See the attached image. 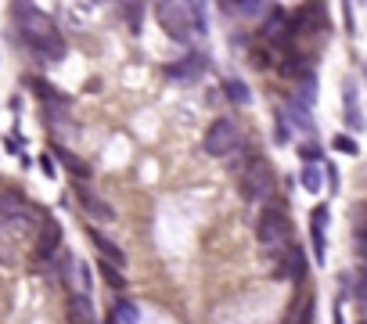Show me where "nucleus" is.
Instances as JSON below:
<instances>
[{
  "label": "nucleus",
  "mask_w": 367,
  "mask_h": 324,
  "mask_svg": "<svg viewBox=\"0 0 367 324\" xmlns=\"http://www.w3.org/2000/svg\"><path fill=\"white\" fill-rule=\"evenodd\" d=\"M14 19H19V29L25 32V40L36 47V51L47 61H61L65 58V40L58 37L54 22L33 4H14Z\"/></svg>",
  "instance_id": "1"
},
{
  "label": "nucleus",
  "mask_w": 367,
  "mask_h": 324,
  "mask_svg": "<svg viewBox=\"0 0 367 324\" xmlns=\"http://www.w3.org/2000/svg\"><path fill=\"white\" fill-rule=\"evenodd\" d=\"M256 238H260V245L270 249V252H284L292 245V220L284 216V209H277V205L263 209L260 223H256Z\"/></svg>",
  "instance_id": "2"
},
{
  "label": "nucleus",
  "mask_w": 367,
  "mask_h": 324,
  "mask_svg": "<svg viewBox=\"0 0 367 324\" xmlns=\"http://www.w3.org/2000/svg\"><path fill=\"white\" fill-rule=\"evenodd\" d=\"M274 191H277V176L270 170V162L263 155H252L242 166V194L249 202H256V199H274Z\"/></svg>",
  "instance_id": "3"
},
{
  "label": "nucleus",
  "mask_w": 367,
  "mask_h": 324,
  "mask_svg": "<svg viewBox=\"0 0 367 324\" xmlns=\"http://www.w3.org/2000/svg\"><path fill=\"white\" fill-rule=\"evenodd\" d=\"M202 144H205V152H209V155L223 159V155H231V152L242 148V134H238V126H234L231 119H216V123L209 126V134H205Z\"/></svg>",
  "instance_id": "4"
},
{
  "label": "nucleus",
  "mask_w": 367,
  "mask_h": 324,
  "mask_svg": "<svg viewBox=\"0 0 367 324\" xmlns=\"http://www.w3.org/2000/svg\"><path fill=\"white\" fill-rule=\"evenodd\" d=\"M155 14H158V22H162V29L169 32L173 40H180V43H187L191 40V19H187V4H155Z\"/></svg>",
  "instance_id": "5"
},
{
  "label": "nucleus",
  "mask_w": 367,
  "mask_h": 324,
  "mask_svg": "<svg viewBox=\"0 0 367 324\" xmlns=\"http://www.w3.org/2000/svg\"><path fill=\"white\" fill-rule=\"evenodd\" d=\"M76 202H79V209H83L90 220H101V223L116 220V209H112L105 199H98L94 191H87V188H76Z\"/></svg>",
  "instance_id": "6"
},
{
  "label": "nucleus",
  "mask_w": 367,
  "mask_h": 324,
  "mask_svg": "<svg viewBox=\"0 0 367 324\" xmlns=\"http://www.w3.org/2000/svg\"><path fill=\"white\" fill-rule=\"evenodd\" d=\"M61 249V227L58 220H43L36 231V259H54Z\"/></svg>",
  "instance_id": "7"
},
{
  "label": "nucleus",
  "mask_w": 367,
  "mask_h": 324,
  "mask_svg": "<svg viewBox=\"0 0 367 324\" xmlns=\"http://www.w3.org/2000/svg\"><path fill=\"white\" fill-rule=\"evenodd\" d=\"M277 274L281 278H289V281H302L306 278V256H302V249L289 245L281 252V263H277Z\"/></svg>",
  "instance_id": "8"
},
{
  "label": "nucleus",
  "mask_w": 367,
  "mask_h": 324,
  "mask_svg": "<svg viewBox=\"0 0 367 324\" xmlns=\"http://www.w3.org/2000/svg\"><path fill=\"white\" fill-rule=\"evenodd\" d=\"M87 238L94 241V245H98V252L105 256V263H112V267H126V252L116 245V241H112V238H105L101 231H98V227H90V231H87Z\"/></svg>",
  "instance_id": "9"
},
{
  "label": "nucleus",
  "mask_w": 367,
  "mask_h": 324,
  "mask_svg": "<svg viewBox=\"0 0 367 324\" xmlns=\"http://www.w3.org/2000/svg\"><path fill=\"white\" fill-rule=\"evenodd\" d=\"M69 324H94V303L87 292H72L69 296Z\"/></svg>",
  "instance_id": "10"
},
{
  "label": "nucleus",
  "mask_w": 367,
  "mask_h": 324,
  "mask_svg": "<svg viewBox=\"0 0 367 324\" xmlns=\"http://www.w3.org/2000/svg\"><path fill=\"white\" fill-rule=\"evenodd\" d=\"M54 155H58V162H61V166H65L72 176H76V181H90V162L87 159H79L76 152H69V148H54Z\"/></svg>",
  "instance_id": "11"
},
{
  "label": "nucleus",
  "mask_w": 367,
  "mask_h": 324,
  "mask_svg": "<svg viewBox=\"0 0 367 324\" xmlns=\"http://www.w3.org/2000/svg\"><path fill=\"white\" fill-rule=\"evenodd\" d=\"M310 292H299V296L292 299L289 306V317H284V324H310L313 321V306H310Z\"/></svg>",
  "instance_id": "12"
},
{
  "label": "nucleus",
  "mask_w": 367,
  "mask_h": 324,
  "mask_svg": "<svg viewBox=\"0 0 367 324\" xmlns=\"http://www.w3.org/2000/svg\"><path fill=\"white\" fill-rule=\"evenodd\" d=\"M29 87H33L43 101H51V105H58V108H65L69 105V94H61V90H54L51 83H47V79H25Z\"/></svg>",
  "instance_id": "13"
},
{
  "label": "nucleus",
  "mask_w": 367,
  "mask_h": 324,
  "mask_svg": "<svg viewBox=\"0 0 367 324\" xmlns=\"http://www.w3.org/2000/svg\"><path fill=\"white\" fill-rule=\"evenodd\" d=\"M202 58H184V61H177V65H169V76L173 79H195V76H202Z\"/></svg>",
  "instance_id": "14"
},
{
  "label": "nucleus",
  "mask_w": 367,
  "mask_h": 324,
  "mask_svg": "<svg viewBox=\"0 0 367 324\" xmlns=\"http://www.w3.org/2000/svg\"><path fill=\"white\" fill-rule=\"evenodd\" d=\"M223 94H227L234 105H249L252 101V94H249V87L242 83V79H227V83H223Z\"/></svg>",
  "instance_id": "15"
},
{
  "label": "nucleus",
  "mask_w": 367,
  "mask_h": 324,
  "mask_svg": "<svg viewBox=\"0 0 367 324\" xmlns=\"http://www.w3.org/2000/svg\"><path fill=\"white\" fill-rule=\"evenodd\" d=\"M346 123L353 126V130H360V126H364L360 112H357V90H353V83H346Z\"/></svg>",
  "instance_id": "16"
},
{
  "label": "nucleus",
  "mask_w": 367,
  "mask_h": 324,
  "mask_svg": "<svg viewBox=\"0 0 367 324\" xmlns=\"http://www.w3.org/2000/svg\"><path fill=\"white\" fill-rule=\"evenodd\" d=\"M321 170H317V162H306L302 166V184H306V191H321Z\"/></svg>",
  "instance_id": "17"
},
{
  "label": "nucleus",
  "mask_w": 367,
  "mask_h": 324,
  "mask_svg": "<svg viewBox=\"0 0 367 324\" xmlns=\"http://www.w3.org/2000/svg\"><path fill=\"white\" fill-rule=\"evenodd\" d=\"M119 14H126V26L130 29H140V14H145V8L140 4H119Z\"/></svg>",
  "instance_id": "18"
},
{
  "label": "nucleus",
  "mask_w": 367,
  "mask_h": 324,
  "mask_svg": "<svg viewBox=\"0 0 367 324\" xmlns=\"http://www.w3.org/2000/svg\"><path fill=\"white\" fill-rule=\"evenodd\" d=\"M101 274H105V281H108L112 288H126V278H123V270H119V267L101 263Z\"/></svg>",
  "instance_id": "19"
},
{
  "label": "nucleus",
  "mask_w": 367,
  "mask_h": 324,
  "mask_svg": "<svg viewBox=\"0 0 367 324\" xmlns=\"http://www.w3.org/2000/svg\"><path fill=\"white\" fill-rule=\"evenodd\" d=\"M116 321H126V324H137V306L134 303H116Z\"/></svg>",
  "instance_id": "20"
},
{
  "label": "nucleus",
  "mask_w": 367,
  "mask_h": 324,
  "mask_svg": "<svg viewBox=\"0 0 367 324\" xmlns=\"http://www.w3.org/2000/svg\"><path fill=\"white\" fill-rule=\"evenodd\" d=\"M223 11L227 14H263L266 8L263 4H223Z\"/></svg>",
  "instance_id": "21"
},
{
  "label": "nucleus",
  "mask_w": 367,
  "mask_h": 324,
  "mask_svg": "<svg viewBox=\"0 0 367 324\" xmlns=\"http://www.w3.org/2000/svg\"><path fill=\"white\" fill-rule=\"evenodd\" d=\"M335 148H339V152H346V155H357V144L349 141V137H335Z\"/></svg>",
  "instance_id": "22"
},
{
  "label": "nucleus",
  "mask_w": 367,
  "mask_h": 324,
  "mask_svg": "<svg viewBox=\"0 0 367 324\" xmlns=\"http://www.w3.org/2000/svg\"><path fill=\"white\" fill-rule=\"evenodd\" d=\"M357 299L367 303V270H360V278H357Z\"/></svg>",
  "instance_id": "23"
},
{
  "label": "nucleus",
  "mask_w": 367,
  "mask_h": 324,
  "mask_svg": "<svg viewBox=\"0 0 367 324\" xmlns=\"http://www.w3.org/2000/svg\"><path fill=\"white\" fill-rule=\"evenodd\" d=\"M302 159H306V162H317V159H321V152H317L313 144H302Z\"/></svg>",
  "instance_id": "24"
},
{
  "label": "nucleus",
  "mask_w": 367,
  "mask_h": 324,
  "mask_svg": "<svg viewBox=\"0 0 367 324\" xmlns=\"http://www.w3.org/2000/svg\"><path fill=\"white\" fill-rule=\"evenodd\" d=\"M105 324H119V321H116V314H112V317H108V321H105Z\"/></svg>",
  "instance_id": "25"
},
{
  "label": "nucleus",
  "mask_w": 367,
  "mask_h": 324,
  "mask_svg": "<svg viewBox=\"0 0 367 324\" xmlns=\"http://www.w3.org/2000/svg\"><path fill=\"white\" fill-rule=\"evenodd\" d=\"M0 227H4V205H0Z\"/></svg>",
  "instance_id": "26"
},
{
  "label": "nucleus",
  "mask_w": 367,
  "mask_h": 324,
  "mask_svg": "<svg viewBox=\"0 0 367 324\" xmlns=\"http://www.w3.org/2000/svg\"><path fill=\"white\" fill-rule=\"evenodd\" d=\"M364 76H367V69H364Z\"/></svg>",
  "instance_id": "27"
}]
</instances>
